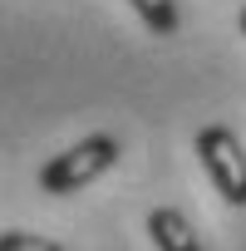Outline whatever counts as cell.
<instances>
[{
	"mask_svg": "<svg viewBox=\"0 0 246 251\" xmlns=\"http://www.w3.org/2000/svg\"><path fill=\"white\" fill-rule=\"evenodd\" d=\"M236 30H241V35H246V5H241V15H236Z\"/></svg>",
	"mask_w": 246,
	"mask_h": 251,
	"instance_id": "obj_6",
	"label": "cell"
},
{
	"mask_svg": "<svg viewBox=\"0 0 246 251\" xmlns=\"http://www.w3.org/2000/svg\"><path fill=\"white\" fill-rule=\"evenodd\" d=\"M192 153L207 168V177L221 192V202L246 207V148H241V138L226 128V123H207V128L192 138Z\"/></svg>",
	"mask_w": 246,
	"mask_h": 251,
	"instance_id": "obj_2",
	"label": "cell"
},
{
	"mask_svg": "<svg viewBox=\"0 0 246 251\" xmlns=\"http://www.w3.org/2000/svg\"><path fill=\"white\" fill-rule=\"evenodd\" d=\"M0 251H64V246L40 231H0Z\"/></svg>",
	"mask_w": 246,
	"mask_h": 251,
	"instance_id": "obj_5",
	"label": "cell"
},
{
	"mask_svg": "<svg viewBox=\"0 0 246 251\" xmlns=\"http://www.w3.org/2000/svg\"><path fill=\"white\" fill-rule=\"evenodd\" d=\"M113 163H118V138H108V133H89V138H79L74 148L54 153V158L40 168V192H49V197H69V192L98 182Z\"/></svg>",
	"mask_w": 246,
	"mask_h": 251,
	"instance_id": "obj_1",
	"label": "cell"
},
{
	"mask_svg": "<svg viewBox=\"0 0 246 251\" xmlns=\"http://www.w3.org/2000/svg\"><path fill=\"white\" fill-rule=\"evenodd\" d=\"M133 5V15L153 30V35H177V25H182V15H177V0H128Z\"/></svg>",
	"mask_w": 246,
	"mask_h": 251,
	"instance_id": "obj_4",
	"label": "cell"
},
{
	"mask_svg": "<svg viewBox=\"0 0 246 251\" xmlns=\"http://www.w3.org/2000/svg\"><path fill=\"white\" fill-rule=\"evenodd\" d=\"M148 236H153L158 251H202L192 222H187L177 207H153V212H148Z\"/></svg>",
	"mask_w": 246,
	"mask_h": 251,
	"instance_id": "obj_3",
	"label": "cell"
}]
</instances>
